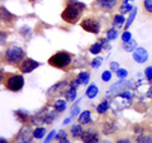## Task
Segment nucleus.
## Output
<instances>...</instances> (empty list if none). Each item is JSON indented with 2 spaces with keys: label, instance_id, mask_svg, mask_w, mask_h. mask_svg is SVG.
<instances>
[{
  "label": "nucleus",
  "instance_id": "f257e3e1",
  "mask_svg": "<svg viewBox=\"0 0 152 143\" xmlns=\"http://www.w3.org/2000/svg\"><path fill=\"white\" fill-rule=\"evenodd\" d=\"M84 10H85V4L76 1V0H67L64 12L61 14V18H62L64 22L69 23V24H75L81 18Z\"/></svg>",
  "mask_w": 152,
  "mask_h": 143
},
{
  "label": "nucleus",
  "instance_id": "f03ea898",
  "mask_svg": "<svg viewBox=\"0 0 152 143\" xmlns=\"http://www.w3.org/2000/svg\"><path fill=\"white\" fill-rule=\"evenodd\" d=\"M48 63L55 69H60V70H67L71 63H72V57L67 52H57L53 56L50 57Z\"/></svg>",
  "mask_w": 152,
  "mask_h": 143
},
{
  "label": "nucleus",
  "instance_id": "7ed1b4c3",
  "mask_svg": "<svg viewBox=\"0 0 152 143\" xmlns=\"http://www.w3.org/2000/svg\"><path fill=\"white\" fill-rule=\"evenodd\" d=\"M4 60L7 61L8 63L12 65H18L23 60H24V51H23L19 46L12 45L9 46L5 50V53H4Z\"/></svg>",
  "mask_w": 152,
  "mask_h": 143
},
{
  "label": "nucleus",
  "instance_id": "20e7f679",
  "mask_svg": "<svg viewBox=\"0 0 152 143\" xmlns=\"http://www.w3.org/2000/svg\"><path fill=\"white\" fill-rule=\"evenodd\" d=\"M3 84L10 91H19L24 86V79L22 75H7Z\"/></svg>",
  "mask_w": 152,
  "mask_h": 143
},
{
  "label": "nucleus",
  "instance_id": "39448f33",
  "mask_svg": "<svg viewBox=\"0 0 152 143\" xmlns=\"http://www.w3.org/2000/svg\"><path fill=\"white\" fill-rule=\"evenodd\" d=\"M80 26L84 31L94 33V34H98L100 32V23L96 18H85L84 20L80 23Z\"/></svg>",
  "mask_w": 152,
  "mask_h": 143
},
{
  "label": "nucleus",
  "instance_id": "423d86ee",
  "mask_svg": "<svg viewBox=\"0 0 152 143\" xmlns=\"http://www.w3.org/2000/svg\"><path fill=\"white\" fill-rule=\"evenodd\" d=\"M117 3L118 0H95L93 3V7L100 9V10L110 12L117 7Z\"/></svg>",
  "mask_w": 152,
  "mask_h": 143
},
{
  "label": "nucleus",
  "instance_id": "0eeeda50",
  "mask_svg": "<svg viewBox=\"0 0 152 143\" xmlns=\"http://www.w3.org/2000/svg\"><path fill=\"white\" fill-rule=\"evenodd\" d=\"M37 67H38V62L32 58H24L19 63V70H20L23 74H29L33 70H36Z\"/></svg>",
  "mask_w": 152,
  "mask_h": 143
},
{
  "label": "nucleus",
  "instance_id": "6e6552de",
  "mask_svg": "<svg viewBox=\"0 0 152 143\" xmlns=\"http://www.w3.org/2000/svg\"><path fill=\"white\" fill-rule=\"evenodd\" d=\"M80 138H81L83 142H85V143H98L99 142V136L94 129L84 131Z\"/></svg>",
  "mask_w": 152,
  "mask_h": 143
},
{
  "label": "nucleus",
  "instance_id": "1a4fd4ad",
  "mask_svg": "<svg viewBox=\"0 0 152 143\" xmlns=\"http://www.w3.org/2000/svg\"><path fill=\"white\" fill-rule=\"evenodd\" d=\"M133 60L138 63H143L148 60V53H147V51L145 48H141V47L136 48L133 51Z\"/></svg>",
  "mask_w": 152,
  "mask_h": 143
},
{
  "label": "nucleus",
  "instance_id": "9d476101",
  "mask_svg": "<svg viewBox=\"0 0 152 143\" xmlns=\"http://www.w3.org/2000/svg\"><path fill=\"white\" fill-rule=\"evenodd\" d=\"M32 137H33V133L31 132V128L29 127H24L20 131V133H19L18 139L20 142H32Z\"/></svg>",
  "mask_w": 152,
  "mask_h": 143
},
{
  "label": "nucleus",
  "instance_id": "9b49d317",
  "mask_svg": "<svg viewBox=\"0 0 152 143\" xmlns=\"http://www.w3.org/2000/svg\"><path fill=\"white\" fill-rule=\"evenodd\" d=\"M1 19H3V22H5L7 24H9V23H13V22H15L17 20V17H14L13 14H10L5 8H1Z\"/></svg>",
  "mask_w": 152,
  "mask_h": 143
},
{
  "label": "nucleus",
  "instance_id": "f8f14e48",
  "mask_svg": "<svg viewBox=\"0 0 152 143\" xmlns=\"http://www.w3.org/2000/svg\"><path fill=\"white\" fill-rule=\"evenodd\" d=\"M89 79H90V74L86 72V71H84V72H80L75 80H76V84L77 85H83V84L89 82Z\"/></svg>",
  "mask_w": 152,
  "mask_h": 143
},
{
  "label": "nucleus",
  "instance_id": "ddd939ff",
  "mask_svg": "<svg viewBox=\"0 0 152 143\" xmlns=\"http://www.w3.org/2000/svg\"><path fill=\"white\" fill-rule=\"evenodd\" d=\"M91 122V114H90L89 110L81 113V115L79 117V123L80 124H89Z\"/></svg>",
  "mask_w": 152,
  "mask_h": 143
},
{
  "label": "nucleus",
  "instance_id": "4468645a",
  "mask_svg": "<svg viewBox=\"0 0 152 143\" xmlns=\"http://www.w3.org/2000/svg\"><path fill=\"white\" fill-rule=\"evenodd\" d=\"M53 108H55V110L58 112V113L64 112L65 109H66V101H65V100H62V99H57L56 101H55Z\"/></svg>",
  "mask_w": 152,
  "mask_h": 143
},
{
  "label": "nucleus",
  "instance_id": "2eb2a0df",
  "mask_svg": "<svg viewBox=\"0 0 152 143\" xmlns=\"http://www.w3.org/2000/svg\"><path fill=\"white\" fill-rule=\"evenodd\" d=\"M83 132H84V129L81 128V124H75V125H72V128H71V136L74 138L81 137Z\"/></svg>",
  "mask_w": 152,
  "mask_h": 143
},
{
  "label": "nucleus",
  "instance_id": "dca6fc26",
  "mask_svg": "<svg viewBox=\"0 0 152 143\" xmlns=\"http://www.w3.org/2000/svg\"><path fill=\"white\" fill-rule=\"evenodd\" d=\"M98 93H99V90H98L96 85H90V86L88 88V90H86V96L90 98V99H94L98 95Z\"/></svg>",
  "mask_w": 152,
  "mask_h": 143
},
{
  "label": "nucleus",
  "instance_id": "f3484780",
  "mask_svg": "<svg viewBox=\"0 0 152 143\" xmlns=\"http://www.w3.org/2000/svg\"><path fill=\"white\" fill-rule=\"evenodd\" d=\"M103 43H104V41H102V42H98V43H94V45H93V46L89 48L90 53H93V55H98L99 52H100V51L103 50Z\"/></svg>",
  "mask_w": 152,
  "mask_h": 143
},
{
  "label": "nucleus",
  "instance_id": "a211bd4d",
  "mask_svg": "<svg viewBox=\"0 0 152 143\" xmlns=\"http://www.w3.org/2000/svg\"><path fill=\"white\" fill-rule=\"evenodd\" d=\"M76 93H77V90H76V86H71L69 90H66V99L70 100V101H72V100H75L76 98Z\"/></svg>",
  "mask_w": 152,
  "mask_h": 143
},
{
  "label": "nucleus",
  "instance_id": "6ab92c4d",
  "mask_svg": "<svg viewBox=\"0 0 152 143\" xmlns=\"http://www.w3.org/2000/svg\"><path fill=\"white\" fill-rule=\"evenodd\" d=\"M115 131V127L112 123H105V124L103 125V133L104 134H112Z\"/></svg>",
  "mask_w": 152,
  "mask_h": 143
},
{
  "label": "nucleus",
  "instance_id": "aec40b11",
  "mask_svg": "<svg viewBox=\"0 0 152 143\" xmlns=\"http://www.w3.org/2000/svg\"><path fill=\"white\" fill-rule=\"evenodd\" d=\"M108 109H109V103L105 100V101H103L102 104H99V105L96 107V112L99 114H104V113H107Z\"/></svg>",
  "mask_w": 152,
  "mask_h": 143
},
{
  "label": "nucleus",
  "instance_id": "412c9836",
  "mask_svg": "<svg viewBox=\"0 0 152 143\" xmlns=\"http://www.w3.org/2000/svg\"><path fill=\"white\" fill-rule=\"evenodd\" d=\"M143 10L146 14L152 15V0H143Z\"/></svg>",
  "mask_w": 152,
  "mask_h": 143
},
{
  "label": "nucleus",
  "instance_id": "4be33fe9",
  "mask_svg": "<svg viewBox=\"0 0 152 143\" xmlns=\"http://www.w3.org/2000/svg\"><path fill=\"white\" fill-rule=\"evenodd\" d=\"M123 23H124V17L121 15V14H118V15H114V19H113V24L114 27L119 28Z\"/></svg>",
  "mask_w": 152,
  "mask_h": 143
},
{
  "label": "nucleus",
  "instance_id": "5701e85b",
  "mask_svg": "<svg viewBox=\"0 0 152 143\" xmlns=\"http://www.w3.org/2000/svg\"><path fill=\"white\" fill-rule=\"evenodd\" d=\"M56 139L60 143H67L69 141H67V134H66V132L65 131H60L58 133L56 134Z\"/></svg>",
  "mask_w": 152,
  "mask_h": 143
},
{
  "label": "nucleus",
  "instance_id": "b1692460",
  "mask_svg": "<svg viewBox=\"0 0 152 143\" xmlns=\"http://www.w3.org/2000/svg\"><path fill=\"white\" fill-rule=\"evenodd\" d=\"M137 48V45H136V42L134 41H128L126 42V45H124V51L127 52H129V51H134Z\"/></svg>",
  "mask_w": 152,
  "mask_h": 143
},
{
  "label": "nucleus",
  "instance_id": "393cba45",
  "mask_svg": "<svg viewBox=\"0 0 152 143\" xmlns=\"http://www.w3.org/2000/svg\"><path fill=\"white\" fill-rule=\"evenodd\" d=\"M45 133H46V129L45 128H42V127H39V128H36V131H33V137L34 138H42L45 136Z\"/></svg>",
  "mask_w": 152,
  "mask_h": 143
},
{
  "label": "nucleus",
  "instance_id": "a878e982",
  "mask_svg": "<svg viewBox=\"0 0 152 143\" xmlns=\"http://www.w3.org/2000/svg\"><path fill=\"white\" fill-rule=\"evenodd\" d=\"M118 37V32L117 29H109L107 32V38L109 41H113V39H115V38Z\"/></svg>",
  "mask_w": 152,
  "mask_h": 143
},
{
  "label": "nucleus",
  "instance_id": "bb28decb",
  "mask_svg": "<svg viewBox=\"0 0 152 143\" xmlns=\"http://www.w3.org/2000/svg\"><path fill=\"white\" fill-rule=\"evenodd\" d=\"M102 62H103V58H102V57H96V58H94V60L91 61V67H93V69H98L99 66L102 65Z\"/></svg>",
  "mask_w": 152,
  "mask_h": 143
},
{
  "label": "nucleus",
  "instance_id": "cd10ccee",
  "mask_svg": "<svg viewBox=\"0 0 152 143\" xmlns=\"http://www.w3.org/2000/svg\"><path fill=\"white\" fill-rule=\"evenodd\" d=\"M137 142L138 143H145V142L152 143V137H150V136H140L138 138H137Z\"/></svg>",
  "mask_w": 152,
  "mask_h": 143
},
{
  "label": "nucleus",
  "instance_id": "c85d7f7f",
  "mask_svg": "<svg viewBox=\"0 0 152 143\" xmlns=\"http://www.w3.org/2000/svg\"><path fill=\"white\" fill-rule=\"evenodd\" d=\"M53 118H55V112H48V113H47V115H46L45 123H46V124H51L52 120H53Z\"/></svg>",
  "mask_w": 152,
  "mask_h": 143
},
{
  "label": "nucleus",
  "instance_id": "c756f323",
  "mask_svg": "<svg viewBox=\"0 0 152 143\" xmlns=\"http://www.w3.org/2000/svg\"><path fill=\"white\" fill-rule=\"evenodd\" d=\"M132 5H129V4H127L126 1H124V4H123V5H121V9H119V10H121V13L123 14V13H128V12H131L132 10Z\"/></svg>",
  "mask_w": 152,
  "mask_h": 143
},
{
  "label": "nucleus",
  "instance_id": "7c9ffc66",
  "mask_svg": "<svg viewBox=\"0 0 152 143\" xmlns=\"http://www.w3.org/2000/svg\"><path fill=\"white\" fill-rule=\"evenodd\" d=\"M136 14H137V10H133L132 13H131V17L128 18V20H127V23H126V29L128 27H129L131 24H132V22L134 20V17H136Z\"/></svg>",
  "mask_w": 152,
  "mask_h": 143
},
{
  "label": "nucleus",
  "instance_id": "2f4dec72",
  "mask_svg": "<svg viewBox=\"0 0 152 143\" xmlns=\"http://www.w3.org/2000/svg\"><path fill=\"white\" fill-rule=\"evenodd\" d=\"M145 74H146L147 80H148L150 82H152V66H150V67H147V69H146Z\"/></svg>",
  "mask_w": 152,
  "mask_h": 143
},
{
  "label": "nucleus",
  "instance_id": "473e14b6",
  "mask_svg": "<svg viewBox=\"0 0 152 143\" xmlns=\"http://www.w3.org/2000/svg\"><path fill=\"white\" fill-rule=\"evenodd\" d=\"M15 115L19 118V120L20 122H24L26 118H27V113H22L20 110H18V112H15Z\"/></svg>",
  "mask_w": 152,
  "mask_h": 143
},
{
  "label": "nucleus",
  "instance_id": "72a5a7b5",
  "mask_svg": "<svg viewBox=\"0 0 152 143\" xmlns=\"http://www.w3.org/2000/svg\"><path fill=\"white\" fill-rule=\"evenodd\" d=\"M117 76H118V77H121V79L127 77V70H123V69L117 70Z\"/></svg>",
  "mask_w": 152,
  "mask_h": 143
},
{
  "label": "nucleus",
  "instance_id": "f704fd0d",
  "mask_svg": "<svg viewBox=\"0 0 152 143\" xmlns=\"http://www.w3.org/2000/svg\"><path fill=\"white\" fill-rule=\"evenodd\" d=\"M110 79H112L110 71H105V72H103V75H102V80L103 81H109Z\"/></svg>",
  "mask_w": 152,
  "mask_h": 143
},
{
  "label": "nucleus",
  "instance_id": "c9c22d12",
  "mask_svg": "<svg viewBox=\"0 0 152 143\" xmlns=\"http://www.w3.org/2000/svg\"><path fill=\"white\" fill-rule=\"evenodd\" d=\"M122 39H123V42H128V41H131V33L129 32H124L122 34Z\"/></svg>",
  "mask_w": 152,
  "mask_h": 143
},
{
  "label": "nucleus",
  "instance_id": "e433bc0d",
  "mask_svg": "<svg viewBox=\"0 0 152 143\" xmlns=\"http://www.w3.org/2000/svg\"><path fill=\"white\" fill-rule=\"evenodd\" d=\"M119 96L121 98H124V99H132V94L129 91H124V93H122Z\"/></svg>",
  "mask_w": 152,
  "mask_h": 143
},
{
  "label": "nucleus",
  "instance_id": "4c0bfd02",
  "mask_svg": "<svg viewBox=\"0 0 152 143\" xmlns=\"http://www.w3.org/2000/svg\"><path fill=\"white\" fill-rule=\"evenodd\" d=\"M110 69L117 72V70H119V65H118L117 62H112V63H110Z\"/></svg>",
  "mask_w": 152,
  "mask_h": 143
},
{
  "label": "nucleus",
  "instance_id": "58836bf2",
  "mask_svg": "<svg viewBox=\"0 0 152 143\" xmlns=\"http://www.w3.org/2000/svg\"><path fill=\"white\" fill-rule=\"evenodd\" d=\"M77 114H79V108H77V107H74V108H72V113H71V115H72V117H76Z\"/></svg>",
  "mask_w": 152,
  "mask_h": 143
},
{
  "label": "nucleus",
  "instance_id": "ea45409f",
  "mask_svg": "<svg viewBox=\"0 0 152 143\" xmlns=\"http://www.w3.org/2000/svg\"><path fill=\"white\" fill-rule=\"evenodd\" d=\"M53 136H55V132H52V133H51V134H50L48 137H47V138H46V142H50V139H51V138H52V137H53Z\"/></svg>",
  "mask_w": 152,
  "mask_h": 143
},
{
  "label": "nucleus",
  "instance_id": "a19ab883",
  "mask_svg": "<svg viewBox=\"0 0 152 143\" xmlns=\"http://www.w3.org/2000/svg\"><path fill=\"white\" fill-rule=\"evenodd\" d=\"M118 142H119V143H126V142H129V141H128V139H121V141H118Z\"/></svg>",
  "mask_w": 152,
  "mask_h": 143
},
{
  "label": "nucleus",
  "instance_id": "79ce46f5",
  "mask_svg": "<svg viewBox=\"0 0 152 143\" xmlns=\"http://www.w3.org/2000/svg\"><path fill=\"white\" fill-rule=\"evenodd\" d=\"M64 123H65V124H67V123H70V119H65Z\"/></svg>",
  "mask_w": 152,
  "mask_h": 143
},
{
  "label": "nucleus",
  "instance_id": "37998d69",
  "mask_svg": "<svg viewBox=\"0 0 152 143\" xmlns=\"http://www.w3.org/2000/svg\"><path fill=\"white\" fill-rule=\"evenodd\" d=\"M124 1H126V3H127V1H129V0H124Z\"/></svg>",
  "mask_w": 152,
  "mask_h": 143
}]
</instances>
